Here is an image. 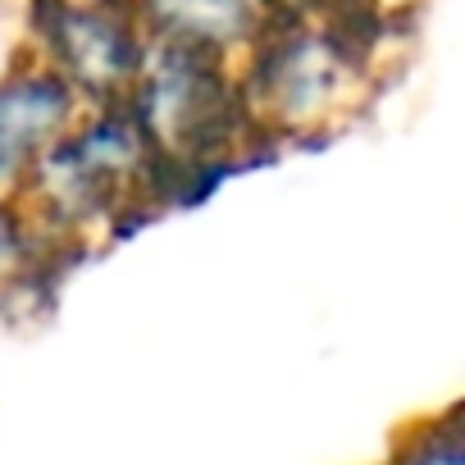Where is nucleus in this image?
Wrapping results in <instances>:
<instances>
[{
    "mask_svg": "<svg viewBox=\"0 0 465 465\" xmlns=\"http://www.w3.org/2000/svg\"><path fill=\"white\" fill-rule=\"evenodd\" d=\"M74 92L64 74H19L0 87V178L33 164L69 124Z\"/></svg>",
    "mask_w": 465,
    "mask_h": 465,
    "instance_id": "nucleus-1",
    "label": "nucleus"
},
{
    "mask_svg": "<svg viewBox=\"0 0 465 465\" xmlns=\"http://www.w3.org/2000/svg\"><path fill=\"white\" fill-rule=\"evenodd\" d=\"M392 465H465V447H460L456 420H447L438 429H424Z\"/></svg>",
    "mask_w": 465,
    "mask_h": 465,
    "instance_id": "nucleus-2",
    "label": "nucleus"
},
{
    "mask_svg": "<svg viewBox=\"0 0 465 465\" xmlns=\"http://www.w3.org/2000/svg\"><path fill=\"white\" fill-rule=\"evenodd\" d=\"M10 252H15V223L0 214V256H10Z\"/></svg>",
    "mask_w": 465,
    "mask_h": 465,
    "instance_id": "nucleus-3",
    "label": "nucleus"
}]
</instances>
